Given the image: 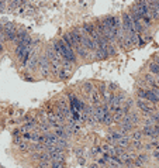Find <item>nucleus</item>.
<instances>
[{
    "mask_svg": "<svg viewBox=\"0 0 159 168\" xmlns=\"http://www.w3.org/2000/svg\"><path fill=\"white\" fill-rule=\"evenodd\" d=\"M156 108H158V110H159V103H158V105H156Z\"/></svg>",
    "mask_w": 159,
    "mask_h": 168,
    "instance_id": "393cba45",
    "label": "nucleus"
},
{
    "mask_svg": "<svg viewBox=\"0 0 159 168\" xmlns=\"http://www.w3.org/2000/svg\"><path fill=\"white\" fill-rule=\"evenodd\" d=\"M125 115H127V113L124 112V109H122V108L117 109L116 112H113V116H114V121H116V123H121V121L124 120Z\"/></svg>",
    "mask_w": 159,
    "mask_h": 168,
    "instance_id": "423d86ee",
    "label": "nucleus"
},
{
    "mask_svg": "<svg viewBox=\"0 0 159 168\" xmlns=\"http://www.w3.org/2000/svg\"><path fill=\"white\" fill-rule=\"evenodd\" d=\"M146 158H148V157H146L145 154L138 155V157H137V158L134 160V163H135V167H141V165H142V164H144V163L146 161Z\"/></svg>",
    "mask_w": 159,
    "mask_h": 168,
    "instance_id": "f8f14e48",
    "label": "nucleus"
},
{
    "mask_svg": "<svg viewBox=\"0 0 159 168\" xmlns=\"http://www.w3.org/2000/svg\"><path fill=\"white\" fill-rule=\"evenodd\" d=\"M103 124H106V126H110V124H113L114 123V116H113V113L111 112H108L106 113V116H104L103 121H102Z\"/></svg>",
    "mask_w": 159,
    "mask_h": 168,
    "instance_id": "9b49d317",
    "label": "nucleus"
},
{
    "mask_svg": "<svg viewBox=\"0 0 159 168\" xmlns=\"http://www.w3.org/2000/svg\"><path fill=\"white\" fill-rule=\"evenodd\" d=\"M0 42H7V38H6V33L3 30V26H0Z\"/></svg>",
    "mask_w": 159,
    "mask_h": 168,
    "instance_id": "dca6fc26",
    "label": "nucleus"
},
{
    "mask_svg": "<svg viewBox=\"0 0 159 168\" xmlns=\"http://www.w3.org/2000/svg\"><path fill=\"white\" fill-rule=\"evenodd\" d=\"M137 96L141 99H145V100H149L151 103H154L155 106L159 103V98L154 93V90L151 88L149 89H138L137 90Z\"/></svg>",
    "mask_w": 159,
    "mask_h": 168,
    "instance_id": "f03ea898",
    "label": "nucleus"
},
{
    "mask_svg": "<svg viewBox=\"0 0 159 168\" xmlns=\"http://www.w3.org/2000/svg\"><path fill=\"white\" fill-rule=\"evenodd\" d=\"M82 88H83V90H84V93H87V95H90L92 92H93L94 89H96V86L93 85V82H84L83 85H82Z\"/></svg>",
    "mask_w": 159,
    "mask_h": 168,
    "instance_id": "1a4fd4ad",
    "label": "nucleus"
},
{
    "mask_svg": "<svg viewBox=\"0 0 159 168\" xmlns=\"http://www.w3.org/2000/svg\"><path fill=\"white\" fill-rule=\"evenodd\" d=\"M149 88L154 90V93L159 98V85L158 84H152V85H149Z\"/></svg>",
    "mask_w": 159,
    "mask_h": 168,
    "instance_id": "6ab92c4d",
    "label": "nucleus"
},
{
    "mask_svg": "<svg viewBox=\"0 0 159 168\" xmlns=\"http://www.w3.org/2000/svg\"><path fill=\"white\" fill-rule=\"evenodd\" d=\"M3 30H4L6 33H7V31H17V27H16V24H14V23L7 21V23L3 26Z\"/></svg>",
    "mask_w": 159,
    "mask_h": 168,
    "instance_id": "4468645a",
    "label": "nucleus"
},
{
    "mask_svg": "<svg viewBox=\"0 0 159 168\" xmlns=\"http://www.w3.org/2000/svg\"><path fill=\"white\" fill-rule=\"evenodd\" d=\"M89 100H90V105H94V106H99V105L103 103V98H102V95H100V92L97 89H94L93 92L89 95Z\"/></svg>",
    "mask_w": 159,
    "mask_h": 168,
    "instance_id": "39448f33",
    "label": "nucleus"
},
{
    "mask_svg": "<svg viewBox=\"0 0 159 168\" xmlns=\"http://www.w3.org/2000/svg\"><path fill=\"white\" fill-rule=\"evenodd\" d=\"M131 145L134 147V148H141V141H138V140H132V141H131Z\"/></svg>",
    "mask_w": 159,
    "mask_h": 168,
    "instance_id": "412c9836",
    "label": "nucleus"
},
{
    "mask_svg": "<svg viewBox=\"0 0 159 168\" xmlns=\"http://www.w3.org/2000/svg\"><path fill=\"white\" fill-rule=\"evenodd\" d=\"M3 50H4V44L0 42V52H3Z\"/></svg>",
    "mask_w": 159,
    "mask_h": 168,
    "instance_id": "5701e85b",
    "label": "nucleus"
},
{
    "mask_svg": "<svg viewBox=\"0 0 159 168\" xmlns=\"http://www.w3.org/2000/svg\"><path fill=\"white\" fill-rule=\"evenodd\" d=\"M107 86H108V90H110V92H114V90L118 89V86L116 84H107Z\"/></svg>",
    "mask_w": 159,
    "mask_h": 168,
    "instance_id": "aec40b11",
    "label": "nucleus"
},
{
    "mask_svg": "<svg viewBox=\"0 0 159 168\" xmlns=\"http://www.w3.org/2000/svg\"><path fill=\"white\" fill-rule=\"evenodd\" d=\"M16 45H33V40L24 30H17V40L14 41Z\"/></svg>",
    "mask_w": 159,
    "mask_h": 168,
    "instance_id": "20e7f679",
    "label": "nucleus"
},
{
    "mask_svg": "<svg viewBox=\"0 0 159 168\" xmlns=\"http://www.w3.org/2000/svg\"><path fill=\"white\" fill-rule=\"evenodd\" d=\"M99 90V92H100V95H102V98H103L104 95L107 93L108 92V86H107V84H106V82H100V84L97 85V88H96Z\"/></svg>",
    "mask_w": 159,
    "mask_h": 168,
    "instance_id": "9d476101",
    "label": "nucleus"
},
{
    "mask_svg": "<svg viewBox=\"0 0 159 168\" xmlns=\"http://www.w3.org/2000/svg\"><path fill=\"white\" fill-rule=\"evenodd\" d=\"M40 72H41L42 78H48L51 75V62L48 60V57L45 55V52L40 55Z\"/></svg>",
    "mask_w": 159,
    "mask_h": 168,
    "instance_id": "7ed1b4c3",
    "label": "nucleus"
},
{
    "mask_svg": "<svg viewBox=\"0 0 159 168\" xmlns=\"http://www.w3.org/2000/svg\"><path fill=\"white\" fill-rule=\"evenodd\" d=\"M30 145L31 144H30L28 141L24 140L21 144H19V148H20V151H30Z\"/></svg>",
    "mask_w": 159,
    "mask_h": 168,
    "instance_id": "2eb2a0df",
    "label": "nucleus"
},
{
    "mask_svg": "<svg viewBox=\"0 0 159 168\" xmlns=\"http://www.w3.org/2000/svg\"><path fill=\"white\" fill-rule=\"evenodd\" d=\"M135 106L144 115H152V113H155L158 110V108L155 106L154 103H151L149 100H145V99H141V98H138L135 100Z\"/></svg>",
    "mask_w": 159,
    "mask_h": 168,
    "instance_id": "f257e3e1",
    "label": "nucleus"
},
{
    "mask_svg": "<svg viewBox=\"0 0 159 168\" xmlns=\"http://www.w3.org/2000/svg\"><path fill=\"white\" fill-rule=\"evenodd\" d=\"M70 75H72V72H69V71H66V69H63V68H61L59 74H58V78H59V79H68Z\"/></svg>",
    "mask_w": 159,
    "mask_h": 168,
    "instance_id": "ddd939ff",
    "label": "nucleus"
},
{
    "mask_svg": "<svg viewBox=\"0 0 159 168\" xmlns=\"http://www.w3.org/2000/svg\"><path fill=\"white\" fill-rule=\"evenodd\" d=\"M131 141H132V139H130L128 136H124L122 139L118 140L117 145L118 147H121V148H127V147H130V145H131Z\"/></svg>",
    "mask_w": 159,
    "mask_h": 168,
    "instance_id": "0eeeda50",
    "label": "nucleus"
},
{
    "mask_svg": "<svg viewBox=\"0 0 159 168\" xmlns=\"http://www.w3.org/2000/svg\"><path fill=\"white\" fill-rule=\"evenodd\" d=\"M51 168H65V165L59 161H51Z\"/></svg>",
    "mask_w": 159,
    "mask_h": 168,
    "instance_id": "a211bd4d",
    "label": "nucleus"
},
{
    "mask_svg": "<svg viewBox=\"0 0 159 168\" xmlns=\"http://www.w3.org/2000/svg\"><path fill=\"white\" fill-rule=\"evenodd\" d=\"M152 155H154V158H155V160H158V161H159V150H155L154 154H152Z\"/></svg>",
    "mask_w": 159,
    "mask_h": 168,
    "instance_id": "4be33fe9",
    "label": "nucleus"
},
{
    "mask_svg": "<svg viewBox=\"0 0 159 168\" xmlns=\"http://www.w3.org/2000/svg\"><path fill=\"white\" fill-rule=\"evenodd\" d=\"M25 81H28V82H34L33 78H30V76H25Z\"/></svg>",
    "mask_w": 159,
    "mask_h": 168,
    "instance_id": "b1692460",
    "label": "nucleus"
},
{
    "mask_svg": "<svg viewBox=\"0 0 159 168\" xmlns=\"http://www.w3.org/2000/svg\"><path fill=\"white\" fill-rule=\"evenodd\" d=\"M148 69H149L151 74L159 76V64H156V62H154V61H151L149 64H148Z\"/></svg>",
    "mask_w": 159,
    "mask_h": 168,
    "instance_id": "6e6552de",
    "label": "nucleus"
},
{
    "mask_svg": "<svg viewBox=\"0 0 159 168\" xmlns=\"http://www.w3.org/2000/svg\"><path fill=\"white\" fill-rule=\"evenodd\" d=\"M142 134H144V133H142V130H141V131L135 130L134 133H132V140H138V141H140L141 137H142Z\"/></svg>",
    "mask_w": 159,
    "mask_h": 168,
    "instance_id": "f3484780",
    "label": "nucleus"
}]
</instances>
